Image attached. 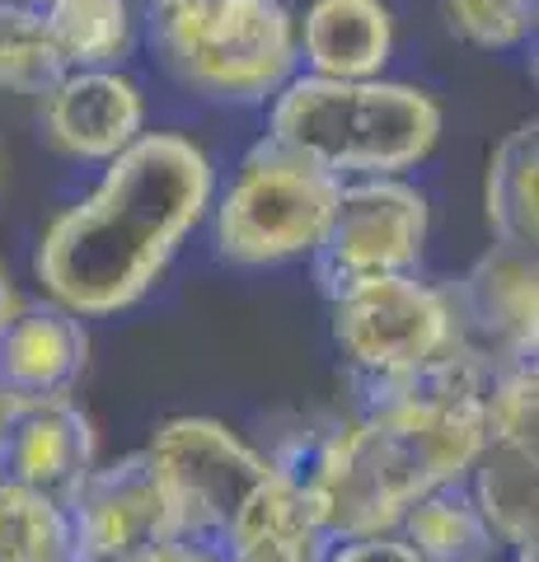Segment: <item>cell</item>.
Segmentation results:
<instances>
[{
  "label": "cell",
  "mask_w": 539,
  "mask_h": 562,
  "mask_svg": "<svg viewBox=\"0 0 539 562\" xmlns=\"http://www.w3.org/2000/svg\"><path fill=\"white\" fill-rule=\"evenodd\" d=\"M483 384L489 366L464 347L404 375L352 380V417L305 431L277 464L334 543L390 535L417 497L469 479L483 446Z\"/></svg>",
  "instance_id": "obj_1"
},
{
  "label": "cell",
  "mask_w": 539,
  "mask_h": 562,
  "mask_svg": "<svg viewBox=\"0 0 539 562\" xmlns=\"http://www.w3.org/2000/svg\"><path fill=\"white\" fill-rule=\"evenodd\" d=\"M212 160L179 132H142L99 188L61 211L38 244V281L71 314L136 305L212 211Z\"/></svg>",
  "instance_id": "obj_2"
},
{
  "label": "cell",
  "mask_w": 539,
  "mask_h": 562,
  "mask_svg": "<svg viewBox=\"0 0 539 562\" xmlns=\"http://www.w3.org/2000/svg\"><path fill=\"white\" fill-rule=\"evenodd\" d=\"M146 454L169 502V543L179 549L212 562H268L295 543L328 539L291 473L212 417L165 422Z\"/></svg>",
  "instance_id": "obj_3"
},
{
  "label": "cell",
  "mask_w": 539,
  "mask_h": 562,
  "mask_svg": "<svg viewBox=\"0 0 539 562\" xmlns=\"http://www.w3.org/2000/svg\"><path fill=\"white\" fill-rule=\"evenodd\" d=\"M268 136L338 179H394L441 140V109L417 85L295 76L272 94Z\"/></svg>",
  "instance_id": "obj_4"
},
{
  "label": "cell",
  "mask_w": 539,
  "mask_h": 562,
  "mask_svg": "<svg viewBox=\"0 0 539 562\" xmlns=\"http://www.w3.org/2000/svg\"><path fill=\"white\" fill-rule=\"evenodd\" d=\"M146 29L169 76L212 103H268L301 70L287 0H146Z\"/></svg>",
  "instance_id": "obj_5"
},
{
  "label": "cell",
  "mask_w": 539,
  "mask_h": 562,
  "mask_svg": "<svg viewBox=\"0 0 539 562\" xmlns=\"http://www.w3.org/2000/svg\"><path fill=\"white\" fill-rule=\"evenodd\" d=\"M338 192V173L263 136L216 202V254L235 268H268L310 254L334 216Z\"/></svg>",
  "instance_id": "obj_6"
},
{
  "label": "cell",
  "mask_w": 539,
  "mask_h": 562,
  "mask_svg": "<svg viewBox=\"0 0 539 562\" xmlns=\"http://www.w3.org/2000/svg\"><path fill=\"white\" fill-rule=\"evenodd\" d=\"M334 342L352 366V380H385L446 357L460 347L446 291L413 272L375 277L334 295Z\"/></svg>",
  "instance_id": "obj_7"
},
{
  "label": "cell",
  "mask_w": 539,
  "mask_h": 562,
  "mask_svg": "<svg viewBox=\"0 0 539 562\" xmlns=\"http://www.w3.org/2000/svg\"><path fill=\"white\" fill-rule=\"evenodd\" d=\"M427 244V198L413 183L394 179H343L338 206L319 244L310 249L315 286L334 295L375 277L413 272Z\"/></svg>",
  "instance_id": "obj_8"
},
{
  "label": "cell",
  "mask_w": 539,
  "mask_h": 562,
  "mask_svg": "<svg viewBox=\"0 0 539 562\" xmlns=\"http://www.w3.org/2000/svg\"><path fill=\"white\" fill-rule=\"evenodd\" d=\"M446 305L460 347L474 351L489 371L539 351V268L530 249L493 244L460 281L446 286Z\"/></svg>",
  "instance_id": "obj_9"
},
{
  "label": "cell",
  "mask_w": 539,
  "mask_h": 562,
  "mask_svg": "<svg viewBox=\"0 0 539 562\" xmlns=\"http://www.w3.org/2000/svg\"><path fill=\"white\" fill-rule=\"evenodd\" d=\"M80 562H123L173 539L165 487L146 450L90 469L66 502Z\"/></svg>",
  "instance_id": "obj_10"
},
{
  "label": "cell",
  "mask_w": 539,
  "mask_h": 562,
  "mask_svg": "<svg viewBox=\"0 0 539 562\" xmlns=\"http://www.w3.org/2000/svg\"><path fill=\"white\" fill-rule=\"evenodd\" d=\"M94 469V431L71 398H0V487L66 506Z\"/></svg>",
  "instance_id": "obj_11"
},
{
  "label": "cell",
  "mask_w": 539,
  "mask_h": 562,
  "mask_svg": "<svg viewBox=\"0 0 539 562\" xmlns=\"http://www.w3.org/2000/svg\"><path fill=\"white\" fill-rule=\"evenodd\" d=\"M146 127V99L136 80L113 66H80L43 94V136L66 160L109 165Z\"/></svg>",
  "instance_id": "obj_12"
},
{
  "label": "cell",
  "mask_w": 539,
  "mask_h": 562,
  "mask_svg": "<svg viewBox=\"0 0 539 562\" xmlns=\"http://www.w3.org/2000/svg\"><path fill=\"white\" fill-rule=\"evenodd\" d=\"M90 338L66 305H24L0 319V398H71Z\"/></svg>",
  "instance_id": "obj_13"
},
{
  "label": "cell",
  "mask_w": 539,
  "mask_h": 562,
  "mask_svg": "<svg viewBox=\"0 0 539 562\" xmlns=\"http://www.w3.org/2000/svg\"><path fill=\"white\" fill-rule=\"evenodd\" d=\"M295 47H301L305 76H385L394 52V14L385 0H310L295 20Z\"/></svg>",
  "instance_id": "obj_14"
},
{
  "label": "cell",
  "mask_w": 539,
  "mask_h": 562,
  "mask_svg": "<svg viewBox=\"0 0 539 562\" xmlns=\"http://www.w3.org/2000/svg\"><path fill=\"white\" fill-rule=\"evenodd\" d=\"M474 502L497 543H535L539 535V436H483L474 454Z\"/></svg>",
  "instance_id": "obj_15"
},
{
  "label": "cell",
  "mask_w": 539,
  "mask_h": 562,
  "mask_svg": "<svg viewBox=\"0 0 539 562\" xmlns=\"http://www.w3.org/2000/svg\"><path fill=\"white\" fill-rule=\"evenodd\" d=\"M390 535L404 539L417 562H493L502 549L464 479L441 483L427 497H417Z\"/></svg>",
  "instance_id": "obj_16"
},
{
  "label": "cell",
  "mask_w": 539,
  "mask_h": 562,
  "mask_svg": "<svg viewBox=\"0 0 539 562\" xmlns=\"http://www.w3.org/2000/svg\"><path fill=\"white\" fill-rule=\"evenodd\" d=\"M483 211H489L497 244L535 254V239H539V127L535 122H520L493 150L489 179H483Z\"/></svg>",
  "instance_id": "obj_17"
},
{
  "label": "cell",
  "mask_w": 539,
  "mask_h": 562,
  "mask_svg": "<svg viewBox=\"0 0 539 562\" xmlns=\"http://www.w3.org/2000/svg\"><path fill=\"white\" fill-rule=\"evenodd\" d=\"M66 70L71 66L57 47L47 10L24 5V0H0V90L43 99Z\"/></svg>",
  "instance_id": "obj_18"
},
{
  "label": "cell",
  "mask_w": 539,
  "mask_h": 562,
  "mask_svg": "<svg viewBox=\"0 0 539 562\" xmlns=\"http://www.w3.org/2000/svg\"><path fill=\"white\" fill-rule=\"evenodd\" d=\"M43 10L71 70L113 66L132 47V0H47Z\"/></svg>",
  "instance_id": "obj_19"
},
{
  "label": "cell",
  "mask_w": 539,
  "mask_h": 562,
  "mask_svg": "<svg viewBox=\"0 0 539 562\" xmlns=\"http://www.w3.org/2000/svg\"><path fill=\"white\" fill-rule=\"evenodd\" d=\"M0 562H80L66 506L24 487H0Z\"/></svg>",
  "instance_id": "obj_20"
},
{
  "label": "cell",
  "mask_w": 539,
  "mask_h": 562,
  "mask_svg": "<svg viewBox=\"0 0 539 562\" xmlns=\"http://www.w3.org/2000/svg\"><path fill=\"white\" fill-rule=\"evenodd\" d=\"M446 20L469 47L512 52L535 38L539 0H446Z\"/></svg>",
  "instance_id": "obj_21"
},
{
  "label": "cell",
  "mask_w": 539,
  "mask_h": 562,
  "mask_svg": "<svg viewBox=\"0 0 539 562\" xmlns=\"http://www.w3.org/2000/svg\"><path fill=\"white\" fill-rule=\"evenodd\" d=\"M324 562H417V558L394 535H361V539H338Z\"/></svg>",
  "instance_id": "obj_22"
},
{
  "label": "cell",
  "mask_w": 539,
  "mask_h": 562,
  "mask_svg": "<svg viewBox=\"0 0 539 562\" xmlns=\"http://www.w3.org/2000/svg\"><path fill=\"white\" fill-rule=\"evenodd\" d=\"M123 562H212V558H202L193 549H179V543H160V549H146V553L123 558Z\"/></svg>",
  "instance_id": "obj_23"
},
{
  "label": "cell",
  "mask_w": 539,
  "mask_h": 562,
  "mask_svg": "<svg viewBox=\"0 0 539 562\" xmlns=\"http://www.w3.org/2000/svg\"><path fill=\"white\" fill-rule=\"evenodd\" d=\"M14 310V291H10V281H5V272H0V319Z\"/></svg>",
  "instance_id": "obj_24"
},
{
  "label": "cell",
  "mask_w": 539,
  "mask_h": 562,
  "mask_svg": "<svg viewBox=\"0 0 539 562\" xmlns=\"http://www.w3.org/2000/svg\"><path fill=\"white\" fill-rule=\"evenodd\" d=\"M539 558V539L535 543H520V549H516V562H535Z\"/></svg>",
  "instance_id": "obj_25"
},
{
  "label": "cell",
  "mask_w": 539,
  "mask_h": 562,
  "mask_svg": "<svg viewBox=\"0 0 539 562\" xmlns=\"http://www.w3.org/2000/svg\"><path fill=\"white\" fill-rule=\"evenodd\" d=\"M24 5H47V0H24Z\"/></svg>",
  "instance_id": "obj_26"
}]
</instances>
